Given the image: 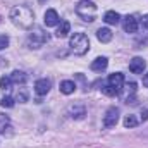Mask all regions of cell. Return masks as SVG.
<instances>
[{
	"label": "cell",
	"mask_w": 148,
	"mask_h": 148,
	"mask_svg": "<svg viewBox=\"0 0 148 148\" xmlns=\"http://www.w3.org/2000/svg\"><path fill=\"white\" fill-rule=\"evenodd\" d=\"M10 21L14 23V26L21 28V29H31L33 21H35V14L26 5H16L10 10Z\"/></svg>",
	"instance_id": "6da1fadb"
},
{
	"label": "cell",
	"mask_w": 148,
	"mask_h": 148,
	"mask_svg": "<svg viewBox=\"0 0 148 148\" xmlns=\"http://www.w3.org/2000/svg\"><path fill=\"white\" fill-rule=\"evenodd\" d=\"M69 47L74 55H84L90 50V38L84 33H74L69 40Z\"/></svg>",
	"instance_id": "7a4b0ae2"
},
{
	"label": "cell",
	"mask_w": 148,
	"mask_h": 148,
	"mask_svg": "<svg viewBox=\"0 0 148 148\" xmlns=\"http://www.w3.org/2000/svg\"><path fill=\"white\" fill-rule=\"evenodd\" d=\"M97 5H95V2H91V0H81L77 5H76V14L83 19V21H86V23H93L95 21V17H97Z\"/></svg>",
	"instance_id": "3957f363"
},
{
	"label": "cell",
	"mask_w": 148,
	"mask_h": 148,
	"mask_svg": "<svg viewBox=\"0 0 148 148\" xmlns=\"http://www.w3.org/2000/svg\"><path fill=\"white\" fill-rule=\"evenodd\" d=\"M48 40H50V35L41 26H33V29L28 36V47L36 50V48H41L45 43H48Z\"/></svg>",
	"instance_id": "277c9868"
},
{
	"label": "cell",
	"mask_w": 148,
	"mask_h": 148,
	"mask_svg": "<svg viewBox=\"0 0 148 148\" xmlns=\"http://www.w3.org/2000/svg\"><path fill=\"white\" fill-rule=\"evenodd\" d=\"M122 28H124L126 33L133 35V33H136L140 29V21L136 19V16H126L122 19Z\"/></svg>",
	"instance_id": "5b68a950"
},
{
	"label": "cell",
	"mask_w": 148,
	"mask_h": 148,
	"mask_svg": "<svg viewBox=\"0 0 148 148\" xmlns=\"http://www.w3.org/2000/svg\"><path fill=\"white\" fill-rule=\"evenodd\" d=\"M119 121V109L117 107H109L105 115H103V126L105 127H114Z\"/></svg>",
	"instance_id": "8992f818"
},
{
	"label": "cell",
	"mask_w": 148,
	"mask_h": 148,
	"mask_svg": "<svg viewBox=\"0 0 148 148\" xmlns=\"http://www.w3.org/2000/svg\"><path fill=\"white\" fill-rule=\"evenodd\" d=\"M107 84H110L112 88L117 91V93H121L122 91V86H124V74L122 73H114L109 76V81H107Z\"/></svg>",
	"instance_id": "52a82bcc"
},
{
	"label": "cell",
	"mask_w": 148,
	"mask_h": 148,
	"mask_svg": "<svg viewBox=\"0 0 148 148\" xmlns=\"http://www.w3.org/2000/svg\"><path fill=\"white\" fill-rule=\"evenodd\" d=\"M50 86H52L50 79L41 77V79H38L36 83H35V93H36L38 97H43V95H47L50 91Z\"/></svg>",
	"instance_id": "ba28073f"
},
{
	"label": "cell",
	"mask_w": 148,
	"mask_h": 148,
	"mask_svg": "<svg viewBox=\"0 0 148 148\" xmlns=\"http://www.w3.org/2000/svg\"><path fill=\"white\" fill-rule=\"evenodd\" d=\"M145 67H147V62H145V59H141V57H134V59L129 62V71L133 74H143Z\"/></svg>",
	"instance_id": "9c48e42d"
},
{
	"label": "cell",
	"mask_w": 148,
	"mask_h": 148,
	"mask_svg": "<svg viewBox=\"0 0 148 148\" xmlns=\"http://www.w3.org/2000/svg\"><path fill=\"white\" fill-rule=\"evenodd\" d=\"M59 23H60V17H59L57 10L48 9V10L45 12V24H47V26H57Z\"/></svg>",
	"instance_id": "30bf717a"
},
{
	"label": "cell",
	"mask_w": 148,
	"mask_h": 148,
	"mask_svg": "<svg viewBox=\"0 0 148 148\" xmlns=\"http://www.w3.org/2000/svg\"><path fill=\"white\" fill-rule=\"evenodd\" d=\"M107 66H109L107 57H97V59L91 62V69H93V71H97V73L105 71V69H107Z\"/></svg>",
	"instance_id": "8fae6325"
},
{
	"label": "cell",
	"mask_w": 148,
	"mask_h": 148,
	"mask_svg": "<svg viewBox=\"0 0 148 148\" xmlns=\"http://www.w3.org/2000/svg\"><path fill=\"white\" fill-rule=\"evenodd\" d=\"M69 115L73 117V119H83L84 115H86V109H84V105H71L69 107Z\"/></svg>",
	"instance_id": "7c38bea8"
},
{
	"label": "cell",
	"mask_w": 148,
	"mask_h": 148,
	"mask_svg": "<svg viewBox=\"0 0 148 148\" xmlns=\"http://www.w3.org/2000/svg\"><path fill=\"white\" fill-rule=\"evenodd\" d=\"M69 31H71V23H69V21H62L60 26H59L57 31H55V36L57 38H64V36L69 35Z\"/></svg>",
	"instance_id": "4fadbf2b"
},
{
	"label": "cell",
	"mask_w": 148,
	"mask_h": 148,
	"mask_svg": "<svg viewBox=\"0 0 148 148\" xmlns=\"http://www.w3.org/2000/svg\"><path fill=\"white\" fill-rule=\"evenodd\" d=\"M60 91H62L64 95H73L74 91H76V83H74V81H69V79L62 81V83H60Z\"/></svg>",
	"instance_id": "5bb4252c"
},
{
	"label": "cell",
	"mask_w": 148,
	"mask_h": 148,
	"mask_svg": "<svg viewBox=\"0 0 148 148\" xmlns=\"http://www.w3.org/2000/svg\"><path fill=\"white\" fill-rule=\"evenodd\" d=\"M97 38H98V41H102V43H109L112 40V31L109 28H100V29L97 31Z\"/></svg>",
	"instance_id": "9a60e30c"
},
{
	"label": "cell",
	"mask_w": 148,
	"mask_h": 148,
	"mask_svg": "<svg viewBox=\"0 0 148 148\" xmlns=\"http://www.w3.org/2000/svg\"><path fill=\"white\" fill-rule=\"evenodd\" d=\"M103 21H105L107 24H119L121 16H119L115 10H107V12H105V16H103Z\"/></svg>",
	"instance_id": "2e32d148"
},
{
	"label": "cell",
	"mask_w": 148,
	"mask_h": 148,
	"mask_svg": "<svg viewBox=\"0 0 148 148\" xmlns=\"http://www.w3.org/2000/svg\"><path fill=\"white\" fill-rule=\"evenodd\" d=\"M26 79H28V76L23 73V71H14V73L10 74V81L14 84H24Z\"/></svg>",
	"instance_id": "e0dca14e"
},
{
	"label": "cell",
	"mask_w": 148,
	"mask_h": 148,
	"mask_svg": "<svg viewBox=\"0 0 148 148\" xmlns=\"http://www.w3.org/2000/svg\"><path fill=\"white\" fill-rule=\"evenodd\" d=\"M9 127H10V119H9V115L0 114V134H3L5 129H9Z\"/></svg>",
	"instance_id": "ac0fdd59"
},
{
	"label": "cell",
	"mask_w": 148,
	"mask_h": 148,
	"mask_svg": "<svg viewBox=\"0 0 148 148\" xmlns=\"http://www.w3.org/2000/svg\"><path fill=\"white\" fill-rule=\"evenodd\" d=\"M16 100H17L19 103H26V102H28V91H26V88H19V90H17Z\"/></svg>",
	"instance_id": "d6986e66"
},
{
	"label": "cell",
	"mask_w": 148,
	"mask_h": 148,
	"mask_svg": "<svg viewBox=\"0 0 148 148\" xmlns=\"http://www.w3.org/2000/svg\"><path fill=\"white\" fill-rule=\"evenodd\" d=\"M10 86H12L10 76H2V77H0V88H2L3 91H9V90H10Z\"/></svg>",
	"instance_id": "ffe728a7"
},
{
	"label": "cell",
	"mask_w": 148,
	"mask_h": 148,
	"mask_svg": "<svg viewBox=\"0 0 148 148\" xmlns=\"http://www.w3.org/2000/svg\"><path fill=\"white\" fill-rule=\"evenodd\" d=\"M124 126H126V127H136V126H138V119H136L134 115H126Z\"/></svg>",
	"instance_id": "44dd1931"
},
{
	"label": "cell",
	"mask_w": 148,
	"mask_h": 148,
	"mask_svg": "<svg viewBox=\"0 0 148 148\" xmlns=\"http://www.w3.org/2000/svg\"><path fill=\"white\" fill-rule=\"evenodd\" d=\"M0 105H2L3 109H12V107H14V98H12V97H3V98L0 100Z\"/></svg>",
	"instance_id": "7402d4cb"
},
{
	"label": "cell",
	"mask_w": 148,
	"mask_h": 148,
	"mask_svg": "<svg viewBox=\"0 0 148 148\" xmlns=\"http://www.w3.org/2000/svg\"><path fill=\"white\" fill-rule=\"evenodd\" d=\"M102 91L105 93V95H109V97H115V95H119L114 88H112L110 84H105V86H102Z\"/></svg>",
	"instance_id": "603a6c76"
},
{
	"label": "cell",
	"mask_w": 148,
	"mask_h": 148,
	"mask_svg": "<svg viewBox=\"0 0 148 148\" xmlns=\"http://www.w3.org/2000/svg\"><path fill=\"white\" fill-rule=\"evenodd\" d=\"M9 47V36L7 35H0V50Z\"/></svg>",
	"instance_id": "cb8c5ba5"
},
{
	"label": "cell",
	"mask_w": 148,
	"mask_h": 148,
	"mask_svg": "<svg viewBox=\"0 0 148 148\" xmlns=\"http://www.w3.org/2000/svg\"><path fill=\"white\" fill-rule=\"evenodd\" d=\"M141 24H143V28L148 31V14H147V16H143V19H141Z\"/></svg>",
	"instance_id": "d4e9b609"
},
{
	"label": "cell",
	"mask_w": 148,
	"mask_h": 148,
	"mask_svg": "<svg viewBox=\"0 0 148 148\" xmlns=\"http://www.w3.org/2000/svg\"><path fill=\"white\" fill-rule=\"evenodd\" d=\"M141 121H148V110H141Z\"/></svg>",
	"instance_id": "484cf974"
},
{
	"label": "cell",
	"mask_w": 148,
	"mask_h": 148,
	"mask_svg": "<svg viewBox=\"0 0 148 148\" xmlns=\"http://www.w3.org/2000/svg\"><path fill=\"white\" fill-rule=\"evenodd\" d=\"M143 86H147L148 88V73L143 74Z\"/></svg>",
	"instance_id": "4316f807"
},
{
	"label": "cell",
	"mask_w": 148,
	"mask_h": 148,
	"mask_svg": "<svg viewBox=\"0 0 148 148\" xmlns=\"http://www.w3.org/2000/svg\"><path fill=\"white\" fill-rule=\"evenodd\" d=\"M7 64H9V62H7V59H2V57H0V67H3V66L7 67Z\"/></svg>",
	"instance_id": "83f0119b"
},
{
	"label": "cell",
	"mask_w": 148,
	"mask_h": 148,
	"mask_svg": "<svg viewBox=\"0 0 148 148\" xmlns=\"http://www.w3.org/2000/svg\"><path fill=\"white\" fill-rule=\"evenodd\" d=\"M38 2H40V3H43V2H47V0H38Z\"/></svg>",
	"instance_id": "f1b7e54d"
}]
</instances>
